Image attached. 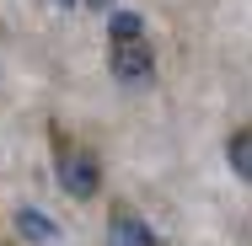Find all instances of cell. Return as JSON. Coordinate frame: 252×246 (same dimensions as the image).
Returning <instances> with one entry per match:
<instances>
[{
	"instance_id": "1",
	"label": "cell",
	"mask_w": 252,
	"mask_h": 246,
	"mask_svg": "<svg viewBox=\"0 0 252 246\" xmlns=\"http://www.w3.org/2000/svg\"><path fill=\"white\" fill-rule=\"evenodd\" d=\"M107 70H113V81L129 86V91L151 86L156 81V49L145 43V32H140V38H107Z\"/></svg>"
},
{
	"instance_id": "2",
	"label": "cell",
	"mask_w": 252,
	"mask_h": 246,
	"mask_svg": "<svg viewBox=\"0 0 252 246\" xmlns=\"http://www.w3.org/2000/svg\"><path fill=\"white\" fill-rule=\"evenodd\" d=\"M59 188H64L70 198H97V193H102V166H97V155L81 150V145L59 150Z\"/></svg>"
},
{
	"instance_id": "3",
	"label": "cell",
	"mask_w": 252,
	"mask_h": 246,
	"mask_svg": "<svg viewBox=\"0 0 252 246\" xmlns=\"http://www.w3.org/2000/svg\"><path fill=\"white\" fill-rule=\"evenodd\" d=\"M113 246H156V236L145 230V219L134 209H113V225H107Z\"/></svg>"
},
{
	"instance_id": "4",
	"label": "cell",
	"mask_w": 252,
	"mask_h": 246,
	"mask_svg": "<svg viewBox=\"0 0 252 246\" xmlns=\"http://www.w3.org/2000/svg\"><path fill=\"white\" fill-rule=\"evenodd\" d=\"M225 155H231V171L252 182V129H236L231 145H225Z\"/></svg>"
},
{
	"instance_id": "5",
	"label": "cell",
	"mask_w": 252,
	"mask_h": 246,
	"mask_svg": "<svg viewBox=\"0 0 252 246\" xmlns=\"http://www.w3.org/2000/svg\"><path fill=\"white\" fill-rule=\"evenodd\" d=\"M140 32H145V22H140L134 11H118V16H113V38H140Z\"/></svg>"
},
{
	"instance_id": "6",
	"label": "cell",
	"mask_w": 252,
	"mask_h": 246,
	"mask_svg": "<svg viewBox=\"0 0 252 246\" xmlns=\"http://www.w3.org/2000/svg\"><path fill=\"white\" fill-rule=\"evenodd\" d=\"M16 225H22V236H38V241H54V225L43 219V214H22Z\"/></svg>"
},
{
	"instance_id": "7",
	"label": "cell",
	"mask_w": 252,
	"mask_h": 246,
	"mask_svg": "<svg viewBox=\"0 0 252 246\" xmlns=\"http://www.w3.org/2000/svg\"><path fill=\"white\" fill-rule=\"evenodd\" d=\"M92 5H97V11H107V0H92Z\"/></svg>"
},
{
	"instance_id": "8",
	"label": "cell",
	"mask_w": 252,
	"mask_h": 246,
	"mask_svg": "<svg viewBox=\"0 0 252 246\" xmlns=\"http://www.w3.org/2000/svg\"><path fill=\"white\" fill-rule=\"evenodd\" d=\"M54 5H70V0H54Z\"/></svg>"
}]
</instances>
